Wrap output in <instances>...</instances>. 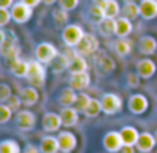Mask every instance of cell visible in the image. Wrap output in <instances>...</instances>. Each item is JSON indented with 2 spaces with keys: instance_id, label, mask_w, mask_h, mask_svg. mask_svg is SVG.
Instances as JSON below:
<instances>
[{
  "instance_id": "cell-19",
  "label": "cell",
  "mask_w": 157,
  "mask_h": 153,
  "mask_svg": "<svg viewBox=\"0 0 157 153\" xmlns=\"http://www.w3.org/2000/svg\"><path fill=\"white\" fill-rule=\"evenodd\" d=\"M77 98H78V95L75 93V90L71 87H66V88L60 90V93L57 96V102L60 107H72L75 104Z\"/></svg>"
},
{
  "instance_id": "cell-44",
  "label": "cell",
  "mask_w": 157,
  "mask_h": 153,
  "mask_svg": "<svg viewBox=\"0 0 157 153\" xmlns=\"http://www.w3.org/2000/svg\"><path fill=\"white\" fill-rule=\"evenodd\" d=\"M13 5H14V0H0V8H3V10L13 8Z\"/></svg>"
},
{
  "instance_id": "cell-33",
  "label": "cell",
  "mask_w": 157,
  "mask_h": 153,
  "mask_svg": "<svg viewBox=\"0 0 157 153\" xmlns=\"http://www.w3.org/2000/svg\"><path fill=\"white\" fill-rule=\"evenodd\" d=\"M102 111H103V108H102V101L93 98L91 102H90V105H88L86 110H85V116H86V118H97Z\"/></svg>"
},
{
  "instance_id": "cell-18",
  "label": "cell",
  "mask_w": 157,
  "mask_h": 153,
  "mask_svg": "<svg viewBox=\"0 0 157 153\" xmlns=\"http://www.w3.org/2000/svg\"><path fill=\"white\" fill-rule=\"evenodd\" d=\"M96 65H97V70L102 73V74H111L114 70H116V62L111 56H108L106 53L100 51L97 59H96Z\"/></svg>"
},
{
  "instance_id": "cell-41",
  "label": "cell",
  "mask_w": 157,
  "mask_h": 153,
  "mask_svg": "<svg viewBox=\"0 0 157 153\" xmlns=\"http://www.w3.org/2000/svg\"><path fill=\"white\" fill-rule=\"evenodd\" d=\"M78 3H80V0H59V5L60 8L66 10V11H72L78 6Z\"/></svg>"
},
{
  "instance_id": "cell-39",
  "label": "cell",
  "mask_w": 157,
  "mask_h": 153,
  "mask_svg": "<svg viewBox=\"0 0 157 153\" xmlns=\"http://www.w3.org/2000/svg\"><path fill=\"white\" fill-rule=\"evenodd\" d=\"M140 76L137 73H128L126 74V85L128 88H139L140 87Z\"/></svg>"
},
{
  "instance_id": "cell-13",
  "label": "cell",
  "mask_w": 157,
  "mask_h": 153,
  "mask_svg": "<svg viewBox=\"0 0 157 153\" xmlns=\"http://www.w3.org/2000/svg\"><path fill=\"white\" fill-rule=\"evenodd\" d=\"M155 145H157V141H155L154 133L142 131L140 136H139V141H137V144H136V148H137L140 153H151Z\"/></svg>"
},
{
  "instance_id": "cell-50",
  "label": "cell",
  "mask_w": 157,
  "mask_h": 153,
  "mask_svg": "<svg viewBox=\"0 0 157 153\" xmlns=\"http://www.w3.org/2000/svg\"><path fill=\"white\" fill-rule=\"evenodd\" d=\"M154 136H155V141H157V130L154 131Z\"/></svg>"
},
{
  "instance_id": "cell-24",
  "label": "cell",
  "mask_w": 157,
  "mask_h": 153,
  "mask_svg": "<svg viewBox=\"0 0 157 153\" xmlns=\"http://www.w3.org/2000/svg\"><path fill=\"white\" fill-rule=\"evenodd\" d=\"M39 147H40L42 153H59L60 151V144H59L57 136H51V135L43 136Z\"/></svg>"
},
{
  "instance_id": "cell-2",
  "label": "cell",
  "mask_w": 157,
  "mask_h": 153,
  "mask_svg": "<svg viewBox=\"0 0 157 153\" xmlns=\"http://www.w3.org/2000/svg\"><path fill=\"white\" fill-rule=\"evenodd\" d=\"M85 31L80 25H75V23H71V25H66L62 31V39H63V43L68 46V48H75L78 43L82 42V39L85 37Z\"/></svg>"
},
{
  "instance_id": "cell-40",
  "label": "cell",
  "mask_w": 157,
  "mask_h": 153,
  "mask_svg": "<svg viewBox=\"0 0 157 153\" xmlns=\"http://www.w3.org/2000/svg\"><path fill=\"white\" fill-rule=\"evenodd\" d=\"M6 105L13 110V111H20V107L23 105V102H22V99H20V96H11L10 99H8V102H6Z\"/></svg>"
},
{
  "instance_id": "cell-25",
  "label": "cell",
  "mask_w": 157,
  "mask_h": 153,
  "mask_svg": "<svg viewBox=\"0 0 157 153\" xmlns=\"http://www.w3.org/2000/svg\"><path fill=\"white\" fill-rule=\"evenodd\" d=\"M140 16L145 20H152L157 17V2L154 0H142L140 2Z\"/></svg>"
},
{
  "instance_id": "cell-9",
  "label": "cell",
  "mask_w": 157,
  "mask_h": 153,
  "mask_svg": "<svg viewBox=\"0 0 157 153\" xmlns=\"http://www.w3.org/2000/svg\"><path fill=\"white\" fill-rule=\"evenodd\" d=\"M0 53L5 59H19V54H20V46L17 45V37L14 36V33L11 34L10 39H6L3 43H0Z\"/></svg>"
},
{
  "instance_id": "cell-32",
  "label": "cell",
  "mask_w": 157,
  "mask_h": 153,
  "mask_svg": "<svg viewBox=\"0 0 157 153\" xmlns=\"http://www.w3.org/2000/svg\"><path fill=\"white\" fill-rule=\"evenodd\" d=\"M0 153H22V148L14 139H3L0 142Z\"/></svg>"
},
{
  "instance_id": "cell-47",
  "label": "cell",
  "mask_w": 157,
  "mask_h": 153,
  "mask_svg": "<svg viewBox=\"0 0 157 153\" xmlns=\"http://www.w3.org/2000/svg\"><path fill=\"white\" fill-rule=\"evenodd\" d=\"M6 39H8V36H6V31H5V30H0V43H3Z\"/></svg>"
},
{
  "instance_id": "cell-3",
  "label": "cell",
  "mask_w": 157,
  "mask_h": 153,
  "mask_svg": "<svg viewBox=\"0 0 157 153\" xmlns=\"http://www.w3.org/2000/svg\"><path fill=\"white\" fill-rule=\"evenodd\" d=\"M100 101H102L103 113L108 115V116H114V115L120 113L122 108H123V101L116 93H105Z\"/></svg>"
},
{
  "instance_id": "cell-17",
  "label": "cell",
  "mask_w": 157,
  "mask_h": 153,
  "mask_svg": "<svg viewBox=\"0 0 157 153\" xmlns=\"http://www.w3.org/2000/svg\"><path fill=\"white\" fill-rule=\"evenodd\" d=\"M94 3H97L99 6L103 8L105 17L117 19L119 14H122V8H120V5H119L117 0H94Z\"/></svg>"
},
{
  "instance_id": "cell-14",
  "label": "cell",
  "mask_w": 157,
  "mask_h": 153,
  "mask_svg": "<svg viewBox=\"0 0 157 153\" xmlns=\"http://www.w3.org/2000/svg\"><path fill=\"white\" fill-rule=\"evenodd\" d=\"M137 50L143 56H152L157 53V39L154 36H142L137 42Z\"/></svg>"
},
{
  "instance_id": "cell-42",
  "label": "cell",
  "mask_w": 157,
  "mask_h": 153,
  "mask_svg": "<svg viewBox=\"0 0 157 153\" xmlns=\"http://www.w3.org/2000/svg\"><path fill=\"white\" fill-rule=\"evenodd\" d=\"M13 19V14L11 11L8 10H3V8H0V26H6Z\"/></svg>"
},
{
  "instance_id": "cell-8",
  "label": "cell",
  "mask_w": 157,
  "mask_h": 153,
  "mask_svg": "<svg viewBox=\"0 0 157 153\" xmlns=\"http://www.w3.org/2000/svg\"><path fill=\"white\" fill-rule=\"evenodd\" d=\"M36 122H37V118L33 111L29 110H20L17 111V116H16V125L20 131H31L34 130L36 127Z\"/></svg>"
},
{
  "instance_id": "cell-15",
  "label": "cell",
  "mask_w": 157,
  "mask_h": 153,
  "mask_svg": "<svg viewBox=\"0 0 157 153\" xmlns=\"http://www.w3.org/2000/svg\"><path fill=\"white\" fill-rule=\"evenodd\" d=\"M59 144H60V151L63 153H72L77 147V138L71 131H60L57 135Z\"/></svg>"
},
{
  "instance_id": "cell-45",
  "label": "cell",
  "mask_w": 157,
  "mask_h": 153,
  "mask_svg": "<svg viewBox=\"0 0 157 153\" xmlns=\"http://www.w3.org/2000/svg\"><path fill=\"white\" fill-rule=\"evenodd\" d=\"M20 2H23V3H26V5H29L31 8H36V6H39L43 0H20Z\"/></svg>"
},
{
  "instance_id": "cell-1",
  "label": "cell",
  "mask_w": 157,
  "mask_h": 153,
  "mask_svg": "<svg viewBox=\"0 0 157 153\" xmlns=\"http://www.w3.org/2000/svg\"><path fill=\"white\" fill-rule=\"evenodd\" d=\"M26 79L31 84V87L42 88L46 82V68H45V65L42 62H39L37 59L29 60V70H28Z\"/></svg>"
},
{
  "instance_id": "cell-27",
  "label": "cell",
  "mask_w": 157,
  "mask_h": 153,
  "mask_svg": "<svg viewBox=\"0 0 157 153\" xmlns=\"http://www.w3.org/2000/svg\"><path fill=\"white\" fill-rule=\"evenodd\" d=\"M69 63H71L69 57H68L65 53H59V56L52 60V63H51L49 66L52 68V71H54L56 74H59V73H62V71H65V70H69Z\"/></svg>"
},
{
  "instance_id": "cell-28",
  "label": "cell",
  "mask_w": 157,
  "mask_h": 153,
  "mask_svg": "<svg viewBox=\"0 0 157 153\" xmlns=\"http://www.w3.org/2000/svg\"><path fill=\"white\" fill-rule=\"evenodd\" d=\"M97 26H99V33L103 37H111L113 34H116V19L105 17L102 22L97 23Z\"/></svg>"
},
{
  "instance_id": "cell-23",
  "label": "cell",
  "mask_w": 157,
  "mask_h": 153,
  "mask_svg": "<svg viewBox=\"0 0 157 153\" xmlns=\"http://www.w3.org/2000/svg\"><path fill=\"white\" fill-rule=\"evenodd\" d=\"M60 118L65 127H74L78 122V111L75 107H63L60 110Z\"/></svg>"
},
{
  "instance_id": "cell-7",
  "label": "cell",
  "mask_w": 157,
  "mask_h": 153,
  "mask_svg": "<svg viewBox=\"0 0 157 153\" xmlns=\"http://www.w3.org/2000/svg\"><path fill=\"white\" fill-rule=\"evenodd\" d=\"M33 13H34V8H31L29 5H26L23 2H17L11 8L13 20L16 23H26V22H29V19L33 17Z\"/></svg>"
},
{
  "instance_id": "cell-49",
  "label": "cell",
  "mask_w": 157,
  "mask_h": 153,
  "mask_svg": "<svg viewBox=\"0 0 157 153\" xmlns=\"http://www.w3.org/2000/svg\"><path fill=\"white\" fill-rule=\"evenodd\" d=\"M123 2H125V3H136L137 0H123Z\"/></svg>"
},
{
  "instance_id": "cell-51",
  "label": "cell",
  "mask_w": 157,
  "mask_h": 153,
  "mask_svg": "<svg viewBox=\"0 0 157 153\" xmlns=\"http://www.w3.org/2000/svg\"><path fill=\"white\" fill-rule=\"evenodd\" d=\"M154 2H157V0H154Z\"/></svg>"
},
{
  "instance_id": "cell-43",
  "label": "cell",
  "mask_w": 157,
  "mask_h": 153,
  "mask_svg": "<svg viewBox=\"0 0 157 153\" xmlns=\"http://www.w3.org/2000/svg\"><path fill=\"white\" fill-rule=\"evenodd\" d=\"M23 153H42V150H40V147H37L36 144H26Z\"/></svg>"
},
{
  "instance_id": "cell-30",
  "label": "cell",
  "mask_w": 157,
  "mask_h": 153,
  "mask_svg": "<svg viewBox=\"0 0 157 153\" xmlns=\"http://www.w3.org/2000/svg\"><path fill=\"white\" fill-rule=\"evenodd\" d=\"M85 71H88V62L83 56L77 54L69 63V73L77 74V73H85Z\"/></svg>"
},
{
  "instance_id": "cell-4",
  "label": "cell",
  "mask_w": 157,
  "mask_h": 153,
  "mask_svg": "<svg viewBox=\"0 0 157 153\" xmlns=\"http://www.w3.org/2000/svg\"><path fill=\"white\" fill-rule=\"evenodd\" d=\"M57 56H59V50L49 42H42L36 48V59L43 65H51Z\"/></svg>"
},
{
  "instance_id": "cell-29",
  "label": "cell",
  "mask_w": 157,
  "mask_h": 153,
  "mask_svg": "<svg viewBox=\"0 0 157 153\" xmlns=\"http://www.w3.org/2000/svg\"><path fill=\"white\" fill-rule=\"evenodd\" d=\"M114 51H116V54L120 56V57L129 56L131 51H132V43H131V40H128L126 37H125V39H117V40L114 42Z\"/></svg>"
},
{
  "instance_id": "cell-31",
  "label": "cell",
  "mask_w": 157,
  "mask_h": 153,
  "mask_svg": "<svg viewBox=\"0 0 157 153\" xmlns=\"http://www.w3.org/2000/svg\"><path fill=\"white\" fill-rule=\"evenodd\" d=\"M122 16L129 19L131 22L136 20L140 16V5H137V3H125L123 8H122Z\"/></svg>"
},
{
  "instance_id": "cell-37",
  "label": "cell",
  "mask_w": 157,
  "mask_h": 153,
  "mask_svg": "<svg viewBox=\"0 0 157 153\" xmlns=\"http://www.w3.org/2000/svg\"><path fill=\"white\" fill-rule=\"evenodd\" d=\"M13 110L6 105V104H2L0 105V124H6L10 122V119L13 118Z\"/></svg>"
},
{
  "instance_id": "cell-38",
  "label": "cell",
  "mask_w": 157,
  "mask_h": 153,
  "mask_svg": "<svg viewBox=\"0 0 157 153\" xmlns=\"http://www.w3.org/2000/svg\"><path fill=\"white\" fill-rule=\"evenodd\" d=\"M13 96V90H11V87L8 85V84H0V102L2 104H6L8 102V99Z\"/></svg>"
},
{
  "instance_id": "cell-21",
  "label": "cell",
  "mask_w": 157,
  "mask_h": 153,
  "mask_svg": "<svg viewBox=\"0 0 157 153\" xmlns=\"http://www.w3.org/2000/svg\"><path fill=\"white\" fill-rule=\"evenodd\" d=\"M28 70H29V60H23L22 57L14 59L10 65V71L16 78H26Z\"/></svg>"
},
{
  "instance_id": "cell-35",
  "label": "cell",
  "mask_w": 157,
  "mask_h": 153,
  "mask_svg": "<svg viewBox=\"0 0 157 153\" xmlns=\"http://www.w3.org/2000/svg\"><path fill=\"white\" fill-rule=\"evenodd\" d=\"M90 19H91L93 22H96V23L102 22V20L105 19V11H103V8L99 6L97 3H93L91 8H90Z\"/></svg>"
},
{
  "instance_id": "cell-6",
  "label": "cell",
  "mask_w": 157,
  "mask_h": 153,
  "mask_svg": "<svg viewBox=\"0 0 157 153\" xmlns=\"http://www.w3.org/2000/svg\"><path fill=\"white\" fill-rule=\"evenodd\" d=\"M103 147L108 153H120V150L123 148V139H122V135L120 131H108L105 136H103Z\"/></svg>"
},
{
  "instance_id": "cell-11",
  "label": "cell",
  "mask_w": 157,
  "mask_h": 153,
  "mask_svg": "<svg viewBox=\"0 0 157 153\" xmlns=\"http://www.w3.org/2000/svg\"><path fill=\"white\" fill-rule=\"evenodd\" d=\"M62 125H63V124H62L60 113H52V111H49V113H45L43 118H42V128H43V131H46V133H56V131L60 130Z\"/></svg>"
},
{
  "instance_id": "cell-26",
  "label": "cell",
  "mask_w": 157,
  "mask_h": 153,
  "mask_svg": "<svg viewBox=\"0 0 157 153\" xmlns=\"http://www.w3.org/2000/svg\"><path fill=\"white\" fill-rule=\"evenodd\" d=\"M120 135H122V139H123V144L125 145H136L137 141H139V130L132 125H125L120 128Z\"/></svg>"
},
{
  "instance_id": "cell-5",
  "label": "cell",
  "mask_w": 157,
  "mask_h": 153,
  "mask_svg": "<svg viewBox=\"0 0 157 153\" xmlns=\"http://www.w3.org/2000/svg\"><path fill=\"white\" fill-rule=\"evenodd\" d=\"M75 51L80 54V56H91V54H96L99 51V39L91 34V33H86L85 37L82 39V42L75 46Z\"/></svg>"
},
{
  "instance_id": "cell-10",
  "label": "cell",
  "mask_w": 157,
  "mask_h": 153,
  "mask_svg": "<svg viewBox=\"0 0 157 153\" xmlns=\"http://www.w3.org/2000/svg\"><path fill=\"white\" fill-rule=\"evenodd\" d=\"M148 107H149V102H148L146 96H143V95H139V93L137 95H131L129 99H128V108L136 116L143 115L148 110Z\"/></svg>"
},
{
  "instance_id": "cell-52",
  "label": "cell",
  "mask_w": 157,
  "mask_h": 153,
  "mask_svg": "<svg viewBox=\"0 0 157 153\" xmlns=\"http://www.w3.org/2000/svg\"><path fill=\"white\" fill-rule=\"evenodd\" d=\"M62 153H63V151H62Z\"/></svg>"
},
{
  "instance_id": "cell-46",
  "label": "cell",
  "mask_w": 157,
  "mask_h": 153,
  "mask_svg": "<svg viewBox=\"0 0 157 153\" xmlns=\"http://www.w3.org/2000/svg\"><path fill=\"white\" fill-rule=\"evenodd\" d=\"M120 153H136L134 145H123V148L120 150Z\"/></svg>"
},
{
  "instance_id": "cell-12",
  "label": "cell",
  "mask_w": 157,
  "mask_h": 153,
  "mask_svg": "<svg viewBox=\"0 0 157 153\" xmlns=\"http://www.w3.org/2000/svg\"><path fill=\"white\" fill-rule=\"evenodd\" d=\"M136 70H137V74L140 76L142 79H151L152 76L155 74V71H157V65H155V62L152 59L143 57V59H140L137 62Z\"/></svg>"
},
{
  "instance_id": "cell-34",
  "label": "cell",
  "mask_w": 157,
  "mask_h": 153,
  "mask_svg": "<svg viewBox=\"0 0 157 153\" xmlns=\"http://www.w3.org/2000/svg\"><path fill=\"white\" fill-rule=\"evenodd\" d=\"M52 19H54V23L57 26H62V25H66L68 20H69V16H68V11L63 10V8H56L52 11Z\"/></svg>"
},
{
  "instance_id": "cell-16",
  "label": "cell",
  "mask_w": 157,
  "mask_h": 153,
  "mask_svg": "<svg viewBox=\"0 0 157 153\" xmlns=\"http://www.w3.org/2000/svg\"><path fill=\"white\" fill-rule=\"evenodd\" d=\"M90 84H91V76L88 71L71 74V78H69V87L74 88L75 91H82V90L88 88Z\"/></svg>"
},
{
  "instance_id": "cell-48",
  "label": "cell",
  "mask_w": 157,
  "mask_h": 153,
  "mask_svg": "<svg viewBox=\"0 0 157 153\" xmlns=\"http://www.w3.org/2000/svg\"><path fill=\"white\" fill-rule=\"evenodd\" d=\"M56 2H59V0H43V3H45V5H48V6H51V5H54Z\"/></svg>"
},
{
  "instance_id": "cell-36",
  "label": "cell",
  "mask_w": 157,
  "mask_h": 153,
  "mask_svg": "<svg viewBox=\"0 0 157 153\" xmlns=\"http://www.w3.org/2000/svg\"><path fill=\"white\" fill-rule=\"evenodd\" d=\"M91 99H93V98H91L90 95H86V93H80V95H78V98H77V101H75V104H74V107L77 108V111L85 113V110H86V107L90 105Z\"/></svg>"
},
{
  "instance_id": "cell-22",
  "label": "cell",
  "mask_w": 157,
  "mask_h": 153,
  "mask_svg": "<svg viewBox=\"0 0 157 153\" xmlns=\"http://www.w3.org/2000/svg\"><path fill=\"white\" fill-rule=\"evenodd\" d=\"M132 33V22L123 16L116 19V36L119 39H125Z\"/></svg>"
},
{
  "instance_id": "cell-20",
  "label": "cell",
  "mask_w": 157,
  "mask_h": 153,
  "mask_svg": "<svg viewBox=\"0 0 157 153\" xmlns=\"http://www.w3.org/2000/svg\"><path fill=\"white\" fill-rule=\"evenodd\" d=\"M19 96H20V99H22V102H23L25 107H33L40 99L39 91H37L36 87H25V88H22Z\"/></svg>"
}]
</instances>
